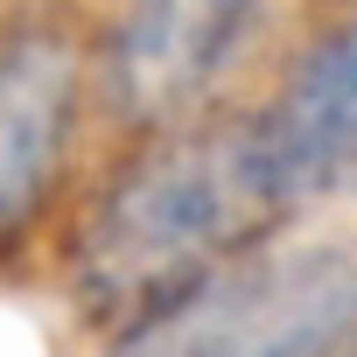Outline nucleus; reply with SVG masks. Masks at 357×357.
Returning <instances> with one entry per match:
<instances>
[{
	"label": "nucleus",
	"instance_id": "f03ea898",
	"mask_svg": "<svg viewBox=\"0 0 357 357\" xmlns=\"http://www.w3.org/2000/svg\"><path fill=\"white\" fill-rule=\"evenodd\" d=\"M98 43L84 0H8L0 15V273L56 252L105 154Z\"/></svg>",
	"mask_w": 357,
	"mask_h": 357
},
{
	"label": "nucleus",
	"instance_id": "6e6552de",
	"mask_svg": "<svg viewBox=\"0 0 357 357\" xmlns=\"http://www.w3.org/2000/svg\"><path fill=\"white\" fill-rule=\"evenodd\" d=\"M0 15H8V0H0Z\"/></svg>",
	"mask_w": 357,
	"mask_h": 357
},
{
	"label": "nucleus",
	"instance_id": "7ed1b4c3",
	"mask_svg": "<svg viewBox=\"0 0 357 357\" xmlns=\"http://www.w3.org/2000/svg\"><path fill=\"white\" fill-rule=\"evenodd\" d=\"M357 336V231L287 225L147 322L98 343L105 357H336Z\"/></svg>",
	"mask_w": 357,
	"mask_h": 357
},
{
	"label": "nucleus",
	"instance_id": "423d86ee",
	"mask_svg": "<svg viewBox=\"0 0 357 357\" xmlns=\"http://www.w3.org/2000/svg\"><path fill=\"white\" fill-rule=\"evenodd\" d=\"M301 15H336V8H357V0H294Z\"/></svg>",
	"mask_w": 357,
	"mask_h": 357
},
{
	"label": "nucleus",
	"instance_id": "1a4fd4ad",
	"mask_svg": "<svg viewBox=\"0 0 357 357\" xmlns=\"http://www.w3.org/2000/svg\"><path fill=\"white\" fill-rule=\"evenodd\" d=\"M350 197H357V183H350Z\"/></svg>",
	"mask_w": 357,
	"mask_h": 357
},
{
	"label": "nucleus",
	"instance_id": "f257e3e1",
	"mask_svg": "<svg viewBox=\"0 0 357 357\" xmlns=\"http://www.w3.org/2000/svg\"><path fill=\"white\" fill-rule=\"evenodd\" d=\"M287 225L301 218L266 175L245 98H231L183 126L105 140L50 259L70 315L112 343Z\"/></svg>",
	"mask_w": 357,
	"mask_h": 357
},
{
	"label": "nucleus",
	"instance_id": "20e7f679",
	"mask_svg": "<svg viewBox=\"0 0 357 357\" xmlns=\"http://www.w3.org/2000/svg\"><path fill=\"white\" fill-rule=\"evenodd\" d=\"M294 0H98V105L105 133H161L245 98V70Z\"/></svg>",
	"mask_w": 357,
	"mask_h": 357
},
{
	"label": "nucleus",
	"instance_id": "0eeeda50",
	"mask_svg": "<svg viewBox=\"0 0 357 357\" xmlns=\"http://www.w3.org/2000/svg\"><path fill=\"white\" fill-rule=\"evenodd\" d=\"M336 357H357V336H350V343H343V350H336Z\"/></svg>",
	"mask_w": 357,
	"mask_h": 357
},
{
	"label": "nucleus",
	"instance_id": "39448f33",
	"mask_svg": "<svg viewBox=\"0 0 357 357\" xmlns=\"http://www.w3.org/2000/svg\"><path fill=\"white\" fill-rule=\"evenodd\" d=\"M252 140L294 218L350 197L357 183V8L308 15V29L273 56L266 91H245Z\"/></svg>",
	"mask_w": 357,
	"mask_h": 357
}]
</instances>
